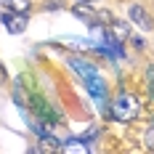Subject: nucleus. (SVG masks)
I'll return each mask as SVG.
<instances>
[{"instance_id":"423d86ee","label":"nucleus","mask_w":154,"mask_h":154,"mask_svg":"<svg viewBox=\"0 0 154 154\" xmlns=\"http://www.w3.org/2000/svg\"><path fill=\"white\" fill-rule=\"evenodd\" d=\"M61 149H64V152H77V154H85V152H88V143H85V141H66Z\"/></svg>"},{"instance_id":"f257e3e1","label":"nucleus","mask_w":154,"mask_h":154,"mask_svg":"<svg viewBox=\"0 0 154 154\" xmlns=\"http://www.w3.org/2000/svg\"><path fill=\"white\" fill-rule=\"evenodd\" d=\"M138 101L133 98V96H117L114 101H112V106H109V117H114V120H120V122H128V120H136L138 117Z\"/></svg>"},{"instance_id":"9d476101","label":"nucleus","mask_w":154,"mask_h":154,"mask_svg":"<svg viewBox=\"0 0 154 154\" xmlns=\"http://www.w3.org/2000/svg\"><path fill=\"white\" fill-rule=\"evenodd\" d=\"M0 82H5V66L0 64Z\"/></svg>"},{"instance_id":"f03ea898","label":"nucleus","mask_w":154,"mask_h":154,"mask_svg":"<svg viewBox=\"0 0 154 154\" xmlns=\"http://www.w3.org/2000/svg\"><path fill=\"white\" fill-rule=\"evenodd\" d=\"M3 24H5V29L11 32V35H19V32L27 29V16H24V14H16V11L3 14Z\"/></svg>"},{"instance_id":"6e6552de","label":"nucleus","mask_w":154,"mask_h":154,"mask_svg":"<svg viewBox=\"0 0 154 154\" xmlns=\"http://www.w3.org/2000/svg\"><path fill=\"white\" fill-rule=\"evenodd\" d=\"M112 35H114L117 40H125V37H128V27L120 24V21H114V32H112Z\"/></svg>"},{"instance_id":"9b49d317","label":"nucleus","mask_w":154,"mask_h":154,"mask_svg":"<svg viewBox=\"0 0 154 154\" xmlns=\"http://www.w3.org/2000/svg\"><path fill=\"white\" fill-rule=\"evenodd\" d=\"M77 3H96V0H77Z\"/></svg>"},{"instance_id":"20e7f679","label":"nucleus","mask_w":154,"mask_h":154,"mask_svg":"<svg viewBox=\"0 0 154 154\" xmlns=\"http://www.w3.org/2000/svg\"><path fill=\"white\" fill-rule=\"evenodd\" d=\"M128 14H130V19L138 24L141 29H149V27H152V19L146 16V11H143L141 5H130V11H128Z\"/></svg>"},{"instance_id":"39448f33","label":"nucleus","mask_w":154,"mask_h":154,"mask_svg":"<svg viewBox=\"0 0 154 154\" xmlns=\"http://www.w3.org/2000/svg\"><path fill=\"white\" fill-rule=\"evenodd\" d=\"M3 8L8 11H16V14H27L29 11V0H0Z\"/></svg>"},{"instance_id":"1a4fd4ad","label":"nucleus","mask_w":154,"mask_h":154,"mask_svg":"<svg viewBox=\"0 0 154 154\" xmlns=\"http://www.w3.org/2000/svg\"><path fill=\"white\" fill-rule=\"evenodd\" d=\"M146 146H149V149H154V128L146 133Z\"/></svg>"},{"instance_id":"0eeeda50","label":"nucleus","mask_w":154,"mask_h":154,"mask_svg":"<svg viewBox=\"0 0 154 154\" xmlns=\"http://www.w3.org/2000/svg\"><path fill=\"white\" fill-rule=\"evenodd\" d=\"M146 91H149V98L154 101V66L146 69Z\"/></svg>"},{"instance_id":"7ed1b4c3","label":"nucleus","mask_w":154,"mask_h":154,"mask_svg":"<svg viewBox=\"0 0 154 154\" xmlns=\"http://www.w3.org/2000/svg\"><path fill=\"white\" fill-rule=\"evenodd\" d=\"M69 66L80 75V80H82V82H88V80H96V77H98V69H96L93 64L82 61V59H69Z\"/></svg>"}]
</instances>
